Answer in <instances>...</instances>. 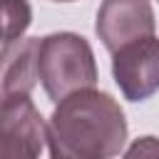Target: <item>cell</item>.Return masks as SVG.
Here are the masks:
<instances>
[{
  "label": "cell",
  "mask_w": 159,
  "mask_h": 159,
  "mask_svg": "<svg viewBox=\"0 0 159 159\" xmlns=\"http://www.w3.org/2000/svg\"><path fill=\"white\" fill-rule=\"evenodd\" d=\"M129 127L119 102L94 87L60 99L47 119L50 159H114Z\"/></svg>",
  "instance_id": "6da1fadb"
},
{
  "label": "cell",
  "mask_w": 159,
  "mask_h": 159,
  "mask_svg": "<svg viewBox=\"0 0 159 159\" xmlns=\"http://www.w3.org/2000/svg\"><path fill=\"white\" fill-rule=\"evenodd\" d=\"M37 77L55 104L72 92L94 87L99 72L92 45L77 32L45 35L37 52Z\"/></svg>",
  "instance_id": "7a4b0ae2"
},
{
  "label": "cell",
  "mask_w": 159,
  "mask_h": 159,
  "mask_svg": "<svg viewBox=\"0 0 159 159\" xmlns=\"http://www.w3.org/2000/svg\"><path fill=\"white\" fill-rule=\"evenodd\" d=\"M112 77L129 102H144L159 92V37L147 35L112 55Z\"/></svg>",
  "instance_id": "3957f363"
},
{
  "label": "cell",
  "mask_w": 159,
  "mask_h": 159,
  "mask_svg": "<svg viewBox=\"0 0 159 159\" xmlns=\"http://www.w3.org/2000/svg\"><path fill=\"white\" fill-rule=\"evenodd\" d=\"M47 124L30 97L0 107V159H40Z\"/></svg>",
  "instance_id": "277c9868"
},
{
  "label": "cell",
  "mask_w": 159,
  "mask_h": 159,
  "mask_svg": "<svg viewBox=\"0 0 159 159\" xmlns=\"http://www.w3.org/2000/svg\"><path fill=\"white\" fill-rule=\"evenodd\" d=\"M157 20L149 0H102L97 10L94 32L114 55L124 45L154 35Z\"/></svg>",
  "instance_id": "5b68a950"
},
{
  "label": "cell",
  "mask_w": 159,
  "mask_h": 159,
  "mask_svg": "<svg viewBox=\"0 0 159 159\" xmlns=\"http://www.w3.org/2000/svg\"><path fill=\"white\" fill-rule=\"evenodd\" d=\"M40 37H20L0 47V107L30 97L37 77Z\"/></svg>",
  "instance_id": "8992f818"
},
{
  "label": "cell",
  "mask_w": 159,
  "mask_h": 159,
  "mask_svg": "<svg viewBox=\"0 0 159 159\" xmlns=\"http://www.w3.org/2000/svg\"><path fill=\"white\" fill-rule=\"evenodd\" d=\"M32 25V7L27 0H0V45L25 37Z\"/></svg>",
  "instance_id": "52a82bcc"
},
{
  "label": "cell",
  "mask_w": 159,
  "mask_h": 159,
  "mask_svg": "<svg viewBox=\"0 0 159 159\" xmlns=\"http://www.w3.org/2000/svg\"><path fill=\"white\" fill-rule=\"evenodd\" d=\"M122 159H159V139L147 134V137H137Z\"/></svg>",
  "instance_id": "ba28073f"
},
{
  "label": "cell",
  "mask_w": 159,
  "mask_h": 159,
  "mask_svg": "<svg viewBox=\"0 0 159 159\" xmlns=\"http://www.w3.org/2000/svg\"><path fill=\"white\" fill-rule=\"evenodd\" d=\"M55 2H72V0H55Z\"/></svg>",
  "instance_id": "9c48e42d"
}]
</instances>
